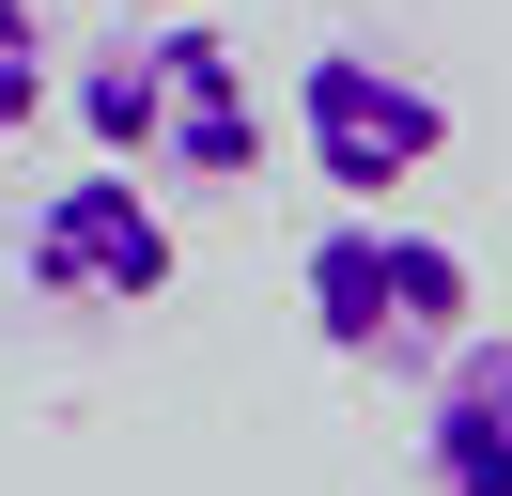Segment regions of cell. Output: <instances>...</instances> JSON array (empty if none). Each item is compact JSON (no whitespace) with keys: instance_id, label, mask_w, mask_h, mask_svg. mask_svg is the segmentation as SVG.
Listing matches in <instances>:
<instances>
[{"instance_id":"cell-6","label":"cell","mask_w":512,"mask_h":496,"mask_svg":"<svg viewBox=\"0 0 512 496\" xmlns=\"http://www.w3.org/2000/svg\"><path fill=\"white\" fill-rule=\"evenodd\" d=\"M47 62H63V47H47V16H32V0H0V155L32 140V109H47V93H63V78H47Z\"/></svg>"},{"instance_id":"cell-1","label":"cell","mask_w":512,"mask_h":496,"mask_svg":"<svg viewBox=\"0 0 512 496\" xmlns=\"http://www.w3.org/2000/svg\"><path fill=\"white\" fill-rule=\"evenodd\" d=\"M63 109H78V140H94L109 171H140V186H249L264 171V78H249V47H233L202 0L125 16L63 78Z\"/></svg>"},{"instance_id":"cell-3","label":"cell","mask_w":512,"mask_h":496,"mask_svg":"<svg viewBox=\"0 0 512 496\" xmlns=\"http://www.w3.org/2000/svg\"><path fill=\"white\" fill-rule=\"evenodd\" d=\"M295 155L342 202H388V186H419L450 155V93L419 62H388V47H311L295 62Z\"/></svg>"},{"instance_id":"cell-5","label":"cell","mask_w":512,"mask_h":496,"mask_svg":"<svg viewBox=\"0 0 512 496\" xmlns=\"http://www.w3.org/2000/svg\"><path fill=\"white\" fill-rule=\"evenodd\" d=\"M419 481L435 496H512V326H466L419 388Z\"/></svg>"},{"instance_id":"cell-7","label":"cell","mask_w":512,"mask_h":496,"mask_svg":"<svg viewBox=\"0 0 512 496\" xmlns=\"http://www.w3.org/2000/svg\"><path fill=\"white\" fill-rule=\"evenodd\" d=\"M125 16H171V0H125Z\"/></svg>"},{"instance_id":"cell-2","label":"cell","mask_w":512,"mask_h":496,"mask_svg":"<svg viewBox=\"0 0 512 496\" xmlns=\"http://www.w3.org/2000/svg\"><path fill=\"white\" fill-rule=\"evenodd\" d=\"M295 310H311V341L342 372H435L481 310V264L450 233H419V217H388V202H342L295 248Z\"/></svg>"},{"instance_id":"cell-4","label":"cell","mask_w":512,"mask_h":496,"mask_svg":"<svg viewBox=\"0 0 512 496\" xmlns=\"http://www.w3.org/2000/svg\"><path fill=\"white\" fill-rule=\"evenodd\" d=\"M16 279H32L47 310H94V326H109V310H156L171 295V217H156V186L109 171V155L78 186H47L32 233H16Z\"/></svg>"}]
</instances>
